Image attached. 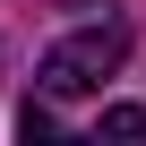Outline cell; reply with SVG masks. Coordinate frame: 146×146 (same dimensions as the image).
Masks as SVG:
<instances>
[{"label": "cell", "instance_id": "3957f363", "mask_svg": "<svg viewBox=\"0 0 146 146\" xmlns=\"http://www.w3.org/2000/svg\"><path fill=\"white\" fill-rule=\"evenodd\" d=\"M69 9H86V0H69Z\"/></svg>", "mask_w": 146, "mask_h": 146}, {"label": "cell", "instance_id": "6da1fadb", "mask_svg": "<svg viewBox=\"0 0 146 146\" xmlns=\"http://www.w3.org/2000/svg\"><path fill=\"white\" fill-rule=\"evenodd\" d=\"M129 60V26H78L69 43L43 52V95H103V78Z\"/></svg>", "mask_w": 146, "mask_h": 146}, {"label": "cell", "instance_id": "7a4b0ae2", "mask_svg": "<svg viewBox=\"0 0 146 146\" xmlns=\"http://www.w3.org/2000/svg\"><path fill=\"white\" fill-rule=\"evenodd\" d=\"M103 137H146V112H137V103H112V112H103Z\"/></svg>", "mask_w": 146, "mask_h": 146}]
</instances>
